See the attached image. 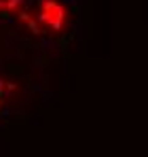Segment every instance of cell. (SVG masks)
Instances as JSON below:
<instances>
[{
	"mask_svg": "<svg viewBox=\"0 0 148 157\" xmlns=\"http://www.w3.org/2000/svg\"><path fill=\"white\" fill-rule=\"evenodd\" d=\"M38 21L49 26L55 32L64 30V24H66V9H64V4H59L57 0H43L40 2Z\"/></svg>",
	"mask_w": 148,
	"mask_h": 157,
	"instance_id": "6da1fadb",
	"label": "cell"
}]
</instances>
